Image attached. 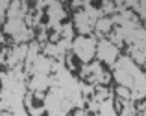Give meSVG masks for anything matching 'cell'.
I'll return each mask as SVG.
<instances>
[{
	"label": "cell",
	"mask_w": 146,
	"mask_h": 116,
	"mask_svg": "<svg viewBox=\"0 0 146 116\" xmlns=\"http://www.w3.org/2000/svg\"><path fill=\"white\" fill-rule=\"evenodd\" d=\"M100 17H104L102 11L91 7V4L85 2V6H83L82 9L74 11V26L82 35H89L94 30V22H96Z\"/></svg>",
	"instance_id": "6da1fadb"
},
{
	"label": "cell",
	"mask_w": 146,
	"mask_h": 116,
	"mask_svg": "<svg viewBox=\"0 0 146 116\" xmlns=\"http://www.w3.org/2000/svg\"><path fill=\"white\" fill-rule=\"evenodd\" d=\"M70 48H72V52H74V55L78 57L82 63L89 65L91 61L94 59V55H96V39H93L89 35H82L72 42Z\"/></svg>",
	"instance_id": "7a4b0ae2"
},
{
	"label": "cell",
	"mask_w": 146,
	"mask_h": 116,
	"mask_svg": "<svg viewBox=\"0 0 146 116\" xmlns=\"http://www.w3.org/2000/svg\"><path fill=\"white\" fill-rule=\"evenodd\" d=\"M96 55H98V59L102 61V63L113 67V65L117 63V59H118V48L115 44H111L107 39H102V41L96 44Z\"/></svg>",
	"instance_id": "3957f363"
},
{
	"label": "cell",
	"mask_w": 146,
	"mask_h": 116,
	"mask_svg": "<svg viewBox=\"0 0 146 116\" xmlns=\"http://www.w3.org/2000/svg\"><path fill=\"white\" fill-rule=\"evenodd\" d=\"M46 15H48V26H50V28H57L67 13H65L61 2H48Z\"/></svg>",
	"instance_id": "277c9868"
},
{
	"label": "cell",
	"mask_w": 146,
	"mask_h": 116,
	"mask_svg": "<svg viewBox=\"0 0 146 116\" xmlns=\"http://www.w3.org/2000/svg\"><path fill=\"white\" fill-rule=\"evenodd\" d=\"M52 87V77L50 76H43V74H32L30 79V90L32 92H46Z\"/></svg>",
	"instance_id": "5b68a950"
},
{
	"label": "cell",
	"mask_w": 146,
	"mask_h": 116,
	"mask_svg": "<svg viewBox=\"0 0 146 116\" xmlns=\"http://www.w3.org/2000/svg\"><path fill=\"white\" fill-rule=\"evenodd\" d=\"M94 30H96L98 35H107L113 30V22H111V17H100L96 22H94Z\"/></svg>",
	"instance_id": "8992f818"
},
{
	"label": "cell",
	"mask_w": 146,
	"mask_h": 116,
	"mask_svg": "<svg viewBox=\"0 0 146 116\" xmlns=\"http://www.w3.org/2000/svg\"><path fill=\"white\" fill-rule=\"evenodd\" d=\"M137 11H139V15L144 18V24H146V2L137 4Z\"/></svg>",
	"instance_id": "52a82bcc"
},
{
	"label": "cell",
	"mask_w": 146,
	"mask_h": 116,
	"mask_svg": "<svg viewBox=\"0 0 146 116\" xmlns=\"http://www.w3.org/2000/svg\"><path fill=\"white\" fill-rule=\"evenodd\" d=\"M4 42H6V37H4V33L0 32V44H4Z\"/></svg>",
	"instance_id": "ba28073f"
}]
</instances>
